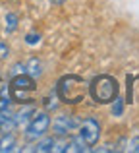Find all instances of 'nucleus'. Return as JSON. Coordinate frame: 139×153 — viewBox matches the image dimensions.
Listing matches in <instances>:
<instances>
[{
  "mask_svg": "<svg viewBox=\"0 0 139 153\" xmlns=\"http://www.w3.org/2000/svg\"><path fill=\"white\" fill-rule=\"evenodd\" d=\"M25 41H27V45H37V43L41 41V35L39 33H27Z\"/></svg>",
  "mask_w": 139,
  "mask_h": 153,
  "instance_id": "16",
  "label": "nucleus"
},
{
  "mask_svg": "<svg viewBox=\"0 0 139 153\" xmlns=\"http://www.w3.org/2000/svg\"><path fill=\"white\" fill-rule=\"evenodd\" d=\"M50 2H52V4H64L66 0H50Z\"/></svg>",
  "mask_w": 139,
  "mask_h": 153,
  "instance_id": "21",
  "label": "nucleus"
},
{
  "mask_svg": "<svg viewBox=\"0 0 139 153\" xmlns=\"http://www.w3.org/2000/svg\"><path fill=\"white\" fill-rule=\"evenodd\" d=\"M12 74L18 76V74H25V64H15L14 70H12Z\"/></svg>",
  "mask_w": 139,
  "mask_h": 153,
  "instance_id": "19",
  "label": "nucleus"
},
{
  "mask_svg": "<svg viewBox=\"0 0 139 153\" xmlns=\"http://www.w3.org/2000/svg\"><path fill=\"white\" fill-rule=\"evenodd\" d=\"M68 146H70V140H60V142H54L52 151L54 153H64V151H68Z\"/></svg>",
  "mask_w": 139,
  "mask_h": 153,
  "instance_id": "13",
  "label": "nucleus"
},
{
  "mask_svg": "<svg viewBox=\"0 0 139 153\" xmlns=\"http://www.w3.org/2000/svg\"><path fill=\"white\" fill-rule=\"evenodd\" d=\"M54 142H56L54 138H45V140H41V142L37 143V147H35V151H37V153H49V151H52Z\"/></svg>",
  "mask_w": 139,
  "mask_h": 153,
  "instance_id": "11",
  "label": "nucleus"
},
{
  "mask_svg": "<svg viewBox=\"0 0 139 153\" xmlns=\"http://www.w3.org/2000/svg\"><path fill=\"white\" fill-rule=\"evenodd\" d=\"M56 101H58V99L54 97V95H50V97L46 99V108H49V111H50V108H52V111H54V108L58 107V103H56Z\"/></svg>",
  "mask_w": 139,
  "mask_h": 153,
  "instance_id": "18",
  "label": "nucleus"
},
{
  "mask_svg": "<svg viewBox=\"0 0 139 153\" xmlns=\"http://www.w3.org/2000/svg\"><path fill=\"white\" fill-rule=\"evenodd\" d=\"M77 124H79L77 116H74V114H60V116H56V118H54L52 130L56 132V134H60V136H66L68 132L74 130Z\"/></svg>",
  "mask_w": 139,
  "mask_h": 153,
  "instance_id": "6",
  "label": "nucleus"
},
{
  "mask_svg": "<svg viewBox=\"0 0 139 153\" xmlns=\"http://www.w3.org/2000/svg\"><path fill=\"white\" fill-rule=\"evenodd\" d=\"M128 151H132V153H139V136H135V138L129 140V143H128Z\"/></svg>",
  "mask_w": 139,
  "mask_h": 153,
  "instance_id": "15",
  "label": "nucleus"
},
{
  "mask_svg": "<svg viewBox=\"0 0 139 153\" xmlns=\"http://www.w3.org/2000/svg\"><path fill=\"white\" fill-rule=\"evenodd\" d=\"M14 147H15V138H14L12 132H8V134L0 140V151L8 153V151H14Z\"/></svg>",
  "mask_w": 139,
  "mask_h": 153,
  "instance_id": "9",
  "label": "nucleus"
},
{
  "mask_svg": "<svg viewBox=\"0 0 139 153\" xmlns=\"http://www.w3.org/2000/svg\"><path fill=\"white\" fill-rule=\"evenodd\" d=\"M6 95H8V85L2 82V78H0V99L6 97Z\"/></svg>",
  "mask_w": 139,
  "mask_h": 153,
  "instance_id": "20",
  "label": "nucleus"
},
{
  "mask_svg": "<svg viewBox=\"0 0 139 153\" xmlns=\"http://www.w3.org/2000/svg\"><path fill=\"white\" fill-rule=\"evenodd\" d=\"M68 151H77V153H83V151H89V146L83 142L81 136H75V138L70 140V146H68Z\"/></svg>",
  "mask_w": 139,
  "mask_h": 153,
  "instance_id": "8",
  "label": "nucleus"
},
{
  "mask_svg": "<svg viewBox=\"0 0 139 153\" xmlns=\"http://www.w3.org/2000/svg\"><path fill=\"white\" fill-rule=\"evenodd\" d=\"M87 82L79 76H64V78L58 82L56 87V95L62 103L66 105H75V103H81L87 95Z\"/></svg>",
  "mask_w": 139,
  "mask_h": 153,
  "instance_id": "1",
  "label": "nucleus"
},
{
  "mask_svg": "<svg viewBox=\"0 0 139 153\" xmlns=\"http://www.w3.org/2000/svg\"><path fill=\"white\" fill-rule=\"evenodd\" d=\"M35 114V111L33 108H27V111H21L19 114H15L14 116V122H15V126H25L27 122H29V118Z\"/></svg>",
  "mask_w": 139,
  "mask_h": 153,
  "instance_id": "10",
  "label": "nucleus"
},
{
  "mask_svg": "<svg viewBox=\"0 0 139 153\" xmlns=\"http://www.w3.org/2000/svg\"><path fill=\"white\" fill-rule=\"evenodd\" d=\"M50 126V116L46 112H35L29 118V122L25 124V138L27 140H37L49 132Z\"/></svg>",
  "mask_w": 139,
  "mask_h": 153,
  "instance_id": "4",
  "label": "nucleus"
},
{
  "mask_svg": "<svg viewBox=\"0 0 139 153\" xmlns=\"http://www.w3.org/2000/svg\"><path fill=\"white\" fill-rule=\"evenodd\" d=\"M118 89H120V87H118L116 78H112V76H108V74L97 76V78L89 83V87H87L91 99H93L95 103H101V105L112 103L114 99L118 97Z\"/></svg>",
  "mask_w": 139,
  "mask_h": 153,
  "instance_id": "2",
  "label": "nucleus"
},
{
  "mask_svg": "<svg viewBox=\"0 0 139 153\" xmlns=\"http://www.w3.org/2000/svg\"><path fill=\"white\" fill-rule=\"evenodd\" d=\"M25 74H29L31 78H39V76L43 74V64H41V60L31 58L29 64L25 66Z\"/></svg>",
  "mask_w": 139,
  "mask_h": 153,
  "instance_id": "7",
  "label": "nucleus"
},
{
  "mask_svg": "<svg viewBox=\"0 0 139 153\" xmlns=\"http://www.w3.org/2000/svg\"><path fill=\"white\" fill-rule=\"evenodd\" d=\"M79 136L83 138V142L89 147L97 146L99 138H101V124L95 118H85L81 124H79Z\"/></svg>",
  "mask_w": 139,
  "mask_h": 153,
  "instance_id": "5",
  "label": "nucleus"
},
{
  "mask_svg": "<svg viewBox=\"0 0 139 153\" xmlns=\"http://www.w3.org/2000/svg\"><path fill=\"white\" fill-rule=\"evenodd\" d=\"M37 89V82L29 74H18L10 82V95L15 103H31V93Z\"/></svg>",
  "mask_w": 139,
  "mask_h": 153,
  "instance_id": "3",
  "label": "nucleus"
},
{
  "mask_svg": "<svg viewBox=\"0 0 139 153\" xmlns=\"http://www.w3.org/2000/svg\"><path fill=\"white\" fill-rule=\"evenodd\" d=\"M15 29H18V16L6 14V33H14Z\"/></svg>",
  "mask_w": 139,
  "mask_h": 153,
  "instance_id": "12",
  "label": "nucleus"
},
{
  "mask_svg": "<svg viewBox=\"0 0 139 153\" xmlns=\"http://www.w3.org/2000/svg\"><path fill=\"white\" fill-rule=\"evenodd\" d=\"M10 56V47L6 43H0V60H6Z\"/></svg>",
  "mask_w": 139,
  "mask_h": 153,
  "instance_id": "17",
  "label": "nucleus"
},
{
  "mask_svg": "<svg viewBox=\"0 0 139 153\" xmlns=\"http://www.w3.org/2000/svg\"><path fill=\"white\" fill-rule=\"evenodd\" d=\"M112 103H114V107H112V114H114V116H120V114H122V111H124V105H122V99H120V97H116Z\"/></svg>",
  "mask_w": 139,
  "mask_h": 153,
  "instance_id": "14",
  "label": "nucleus"
}]
</instances>
